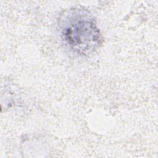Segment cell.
Wrapping results in <instances>:
<instances>
[{"instance_id": "6da1fadb", "label": "cell", "mask_w": 158, "mask_h": 158, "mask_svg": "<svg viewBox=\"0 0 158 158\" xmlns=\"http://www.w3.org/2000/svg\"><path fill=\"white\" fill-rule=\"evenodd\" d=\"M59 31L62 41L80 56L92 54L102 43V35L93 16L83 8H73L62 15Z\"/></svg>"}]
</instances>
